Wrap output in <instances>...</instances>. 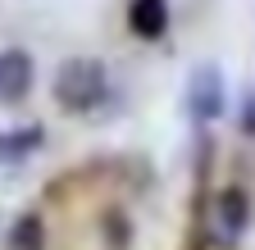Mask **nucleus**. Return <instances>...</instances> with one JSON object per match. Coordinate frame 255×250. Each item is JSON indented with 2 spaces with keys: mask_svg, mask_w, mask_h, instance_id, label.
I'll use <instances>...</instances> for the list:
<instances>
[{
  "mask_svg": "<svg viewBox=\"0 0 255 250\" xmlns=\"http://www.w3.org/2000/svg\"><path fill=\"white\" fill-rule=\"evenodd\" d=\"M50 91H55V105L64 114H87V109H96V105L110 96V73H105L101 59L73 55V59H64V64H59Z\"/></svg>",
  "mask_w": 255,
  "mask_h": 250,
  "instance_id": "nucleus-1",
  "label": "nucleus"
},
{
  "mask_svg": "<svg viewBox=\"0 0 255 250\" xmlns=\"http://www.w3.org/2000/svg\"><path fill=\"white\" fill-rule=\"evenodd\" d=\"M187 109L196 123H214L223 114V73L214 64H196L187 78Z\"/></svg>",
  "mask_w": 255,
  "mask_h": 250,
  "instance_id": "nucleus-2",
  "label": "nucleus"
},
{
  "mask_svg": "<svg viewBox=\"0 0 255 250\" xmlns=\"http://www.w3.org/2000/svg\"><path fill=\"white\" fill-rule=\"evenodd\" d=\"M251 223V196L242 186H223L214 196V241L219 246H237Z\"/></svg>",
  "mask_w": 255,
  "mask_h": 250,
  "instance_id": "nucleus-3",
  "label": "nucleus"
},
{
  "mask_svg": "<svg viewBox=\"0 0 255 250\" xmlns=\"http://www.w3.org/2000/svg\"><path fill=\"white\" fill-rule=\"evenodd\" d=\"M37 82V64L27 50H0V105H23Z\"/></svg>",
  "mask_w": 255,
  "mask_h": 250,
  "instance_id": "nucleus-4",
  "label": "nucleus"
},
{
  "mask_svg": "<svg viewBox=\"0 0 255 250\" xmlns=\"http://www.w3.org/2000/svg\"><path fill=\"white\" fill-rule=\"evenodd\" d=\"M128 27L141 41H159L169 32V0H132L128 5Z\"/></svg>",
  "mask_w": 255,
  "mask_h": 250,
  "instance_id": "nucleus-5",
  "label": "nucleus"
},
{
  "mask_svg": "<svg viewBox=\"0 0 255 250\" xmlns=\"http://www.w3.org/2000/svg\"><path fill=\"white\" fill-rule=\"evenodd\" d=\"M46 146V128L41 123H27V128H9L0 132V164H18L27 155H37Z\"/></svg>",
  "mask_w": 255,
  "mask_h": 250,
  "instance_id": "nucleus-6",
  "label": "nucleus"
},
{
  "mask_svg": "<svg viewBox=\"0 0 255 250\" xmlns=\"http://www.w3.org/2000/svg\"><path fill=\"white\" fill-rule=\"evenodd\" d=\"M5 250H46V223L41 214H18L9 232H5Z\"/></svg>",
  "mask_w": 255,
  "mask_h": 250,
  "instance_id": "nucleus-7",
  "label": "nucleus"
},
{
  "mask_svg": "<svg viewBox=\"0 0 255 250\" xmlns=\"http://www.w3.org/2000/svg\"><path fill=\"white\" fill-rule=\"evenodd\" d=\"M101 237H105V250H128L132 246V223H128L119 209H110L101 218Z\"/></svg>",
  "mask_w": 255,
  "mask_h": 250,
  "instance_id": "nucleus-8",
  "label": "nucleus"
},
{
  "mask_svg": "<svg viewBox=\"0 0 255 250\" xmlns=\"http://www.w3.org/2000/svg\"><path fill=\"white\" fill-rule=\"evenodd\" d=\"M237 123H242V132H246V137H255V96H246V105H242V118H237Z\"/></svg>",
  "mask_w": 255,
  "mask_h": 250,
  "instance_id": "nucleus-9",
  "label": "nucleus"
}]
</instances>
